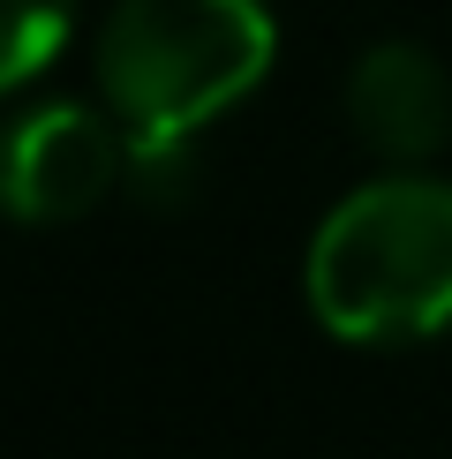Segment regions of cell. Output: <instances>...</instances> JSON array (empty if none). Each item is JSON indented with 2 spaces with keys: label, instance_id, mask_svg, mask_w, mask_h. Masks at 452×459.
Masks as SVG:
<instances>
[{
  "label": "cell",
  "instance_id": "6da1fadb",
  "mask_svg": "<svg viewBox=\"0 0 452 459\" xmlns=\"http://www.w3.org/2000/svg\"><path fill=\"white\" fill-rule=\"evenodd\" d=\"M301 294L347 347H414L452 332V181L392 166L339 196L309 234Z\"/></svg>",
  "mask_w": 452,
  "mask_h": 459
},
{
  "label": "cell",
  "instance_id": "7a4b0ae2",
  "mask_svg": "<svg viewBox=\"0 0 452 459\" xmlns=\"http://www.w3.org/2000/svg\"><path fill=\"white\" fill-rule=\"evenodd\" d=\"M279 61L264 0H113L99 23V106L128 143H188Z\"/></svg>",
  "mask_w": 452,
  "mask_h": 459
},
{
  "label": "cell",
  "instance_id": "3957f363",
  "mask_svg": "<svg viewBox=\"0 0 452 459\" xmlns=\"http://www.w3.org/2000/svg\"><path fill=\"white\" fill-rule=\"evenodd\" d=\"M128 181V128L106 106L46 99L0 128V212L23 226H68Z\"/></svg>",
  "mask_w": 452,
  "mask_h": 459
},
{
  "label": "cell",
  "instance_id": "277c9868",
  "mask_svg": "<svg viewBox=\"0 0 452 459\" xmlns=\"http://www.w3.org/2000/svg\"><path fill=\"white\" fill-rule=\"evenodd\" d=\"M347 128L362 136L385 166H430L452 143V75L430 46L385 38L347 68Z\"/></svg>",
  "mask_w": 452,
  "mask_h": 459
},
{
  "label": "cell",
  "instance_id": "5b68a950",
  "mask_svg": "<svg viewBox=\"0 0 452 459\" xmlns=\"http://www.w3.org/2000/svg\"><path fill=\"white\" fill-rule=\"evenodd\" d=\"M83 0H0V99L61 61Z\"/></svg>",
  "mask_w": 452,
  "mask_h": 459
}]
</instances>
